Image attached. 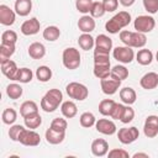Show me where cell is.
Wrapping results in <instances>:
<instances>
[{
	"label": "cell",
	"instance_id": "cell-22",
	"mask_svg": "<svg viewBox=\"0 0 158 158\" xmlns=\"http://www.w3.org/2000/svg\"><path fill=\"white\" fill-rule=\"evenodd\" d=\"M32 10V0H16L15 12L20 16H27Z\"/></svg>",
	"mask_w": 158,
	"mask_h": 158
},
{
	"label": "cell",
	"instance_id": "cell-3",
	"mask_svg": "<svg viewBox=\"0 0 158 158\" xmlns=\"http://www.w3.org/2000/svg\"><path fill=\"white\" fill-rule=\"evenodd\" d=\"M120 40L123 42L125 46L132 47V48H142L147 43V37L144 33L141 32H131V31H121L120 32Z\"/></svg>",
	"mask_w": 158,
	"mask_h": 158
},
{
	"label": "cell",
	"instance_id": "cell-51",
	"mask_svg": "<svg viewBox=\"0 0 158 158\" xmlns=\"http://www.w3.org/2000/svg\"><path fill=\"white\" fill-rule=\"evenodd\" d=\"M132 157L133 158H137V157H146V158H148V154L147 153H135Z\"/></svg>",
	"mask_w": 158,
	"mask_h": 158
},
{
	"label": "cell",
	"instance_id": "cell-28",
	"mask_svg": "<svg viewBox=\"0 0 158 158\" xmlns=\"http://www.w3.org/2000/svg\"><path fill=\"white\" fill-rule=\"evenodd\" d=\"M136 60L141 64V65H148L152 63L153 60V53L149 49H139L138 53L136 54Z\"/></svg>",
	"mask_w": 158,
	"mask_h": 158
},
{
	"label": "cell",
	"instance_id": "cell-31",
	"mask_svg": "<svg viewBox=\"0 0 158 158\" xmlns=\"http://www.w3.org/2000/svg\"><path fill=\"white\" fill-rule=\"evenodd\" d=\"M33 112H38V106H37V104L35 101L27 100V101L21 104V106H20V115L22 117H25V116H27L30 114H33Z\"/></svg>",
	"mask_w": 158,
	"mask_h": 158
},
{
	"label": "cell",
	"instance_id": "cell-52",
	"mask_svg": "<svg viewBox=\"0 0 158 158\" xmlns=\"http://www.w3.org/2000/svg\"><path fill=\"white\" fill-rule=\"evenodd\" d=\"M156 60L158 62V51H157V53H156Z\"/></svg>",
	"mask_w": 158,
	"mask_h": 158
},
{
	"label": "cell",
	"instance_id": "cell-37",
	"mask_svg": "<svg viewBox=\"0 0 158 158\" xmlns=\"http://www.w3.org/2000/svg\"><path fill=\"white\" fill-rule=\"evenodd\" d=\"M1 118H2V122H4L5 125H12V123L16 121V118H17V112L15 111V109L7 107V109H5V110L2 111Z\"/></svg>",
	"mask_w": 158,
	"mask_h": 158
},
{
	"label": "cell",
	"instance_id": "cell-7",
	"mask_svg": "<svg viewBox=\"0 0 158 158\" xmlns=\"http://www.w3.org/2000/svg\"><path fill=\"white\" fill-rule=\"evenodd\" d=\"M112 56H114V58L117 62L123 63V64H128V63H131L133 60L135 52H133L132 47H128V46H117L116 48H114Z\"/></svg>",
	"mask_w": 158,
	"mask_h": 158
},
{
	"label": "cell",
	"instance_id": "cell-4",
	"mask_svg": "<svg viewBox=\"0 0 158 158\" xmlns=\"http://www.w3.org/2000/svg\"><path fill=\"white\" fill-rule=\"evenodd\" d=\"M62 60H63V65L67 69H69V70L77 69L80 65V53L77 48L68 47L63 51Z\"/></svg>",
	"mask_w": 158,
	"mask_h": 158
},
{
	"label": "cell",
	"instance_id": "cell-16",
	"mask_svg": "<svg viewBox=\"0 0 158 158\" xmlns=\"http://www.w3.org/2000/svg\"><path fill=\"white\" fill-rule=\"evenodd\" d=\"M109 152V143L104 138H96L91 143V153L95 157H104Z\"/></svg>",
	"mask_w": 158,
	"mask_h": 158
},
{
	"label": "cell",
	"instance_id": "cell-33",
	"mask_svg": "<svg viewBox=\"0 0 158 158\" xmlns=\"http://www.w3.org/2000/svg\"><path fill=\"white\" fill-rule=\"evenodd\" d=\"M22 93H23V90H22L21 85H19V84H16V83L9 84V85L6 86V94H7V96H9L10 99H12V100L20 99V98L22 96Z\"/></svg>",
	"mask_w": 158,
	"mask_h": 158
},
{
	"label": "cell",
	"instance_id": "cell-39",
	"mask_svg": "<svg viewBox=\"0 0 158 158\" xmlns=\"http://www.w3.org/2000/svg\"><path fill=\"white\" fill-rule=\"evenodd\" d=\"M105 9H104V5H102V1H93V5H91V9H90V16L93 17H101L104 16L105 14Z\"/></svg>",
	"mask_w": 158,
	"mask_h": 158
},
{
	"label": "cell",
	"instance_id": "cell-35",
	"mask_svg": "<svg viewBox=\"0 0 158 158\" xmlns=\"http://www.w3.org/2000/svg\"><path fill=\"white\" fill-rule=\"evenodd\" d=\"M115 101L111 100V99H104L100 101L99 104V112L104 116H110L111 112H112V109L115 106Z\"/></svg>",
	"mask_w": 158,
	"mask_h": 158
},
{
	"label": "cell",
	"instance_id": "cell-12",
	"mask_svg": "<svg viewBox=\"0 0 158 158\" xmlns=\"http://www.w3.org/2000/svg\"><path fill=\"white\" fill-rule=\"evenodd\" d=\"M112 48V40L106 35H98L95 38V51L100 53H110Z\"/></svg>",
	"mask_w": 158,
	"mask_h": 158
},
{
	"label": "cell",
	"instance_id": "cell-30",
	"mask_svg": "<svg viewBox=\"0 0 158 158\" xmlns=\"http://www.w3.org/2000/svg\"><path fill=\"white\" fill-rule=\"evenodd\" d=\"M110 77L114 78V79H116V80L122 81V80H125V79L128 77V69H127L125 65L117 64V65H115V67L111 69Z\"/></svg>",
	"mask_w": 158,
	"mask_h": 158
},
{
	"label": "cell",
	"instance_id": "cell-40",
	"mask_svg": "<svg viewBox=\"0 0 158 158\" xmlns=\"http://www.w3.org/2000/svg\"><path fill=\"white\" fill-rule=\"evenodd\" d=\"M67 127H68V123H67L65 118H62V117H56L51 122V128H53L58 132H65Z\"/></svg>",
	"mask_w": 158,
	"mask_h": 158
},
{
	"label": "cell",
	"instance_id": "cell-19",
	"mask_svg": "<svg viewBox=\"0 0 158 158\" xmlns=\"http://www.w3.org/2000/svg\"><path fill=\"white\" fill-rule=\"evenodd\" d=\"M0 64H1V73H2L6 78H9L10 80H15L16 73H17V70H19L16 63H15L14 60H11V59H7V60H5V62H2V63H0Z\"/></svg>",
	"mask_w": 158,
	"mask_h": 158
},
{
	"label": "cell",
	"instance_id": "cell-23",
	"mask_svg": "<svg viewBox=\"0 0 158 158\" xmlns=\"http://www.w3.org/2000/svg\"><path fill=\"white\" fill-rule=\"evenodd\" d=\"M136 91L130 88V86H126V88H122L120 90V99L122 100V102H125L126 105H132L135 101H136Z\"/></svg>",
	"mask_w": 158,
	"mask_h": 158
},
{
	"label": "cell",
	"instance_id": "cell-46",
	"mask_svg": "<svg viewBox=\"0 0 158 158\" xmlns=\"http://www.w3.org/2000/svg\"><path fill=\"white\" fill-rule=\"evenodd\" d=\"M123 111H125V105L116 102L115 106H114V109H112V112H111L110 117L114 118V120H121V116H122Z\"/></svg>",
	"mask_w": 158,
	"mask_h": 158
},
{
	"label": "cell",
	"instance_id": "cell-20",
	"mask_svg": "<svg viewBox=\"0 0 158 158\" xmlns=\"http://www.w3.org/2000/svg\"><path fill=\"white\" fill-rule=\"evenodd\" d=\"M28 56L32 59H41L46 54V47L41 42H33L28 47Z\"/></svg>",
	"mask_w": 158,
	"mask_h": 158
},
{
	"label": "cell",
	"instance_id": "cell-27",
	"mask_svg": "<svg viewBox=\"0 0 158 158\" xmlns=\"http://www.w3.org/2000/svg\"><path fill=\"white\" fill-rule=\"evenodd\" d=\"M60 111H62V114H63V116L64 117H67V118H73L75 115H77V112H78V107H77V105L73 102V101H64L63 104H62V106H60Z\"/></svg>",
	"mask_w": 158,
	"mask_h": 158
},
{
	"label": "cell",
	"instance_id": "cell-42",
	"mask_svg": "<svg viewBox=\"0 0 158 158\" xmlns=\"http://www.w3.org/2000/svg\"><path fill=\"white\" fill-rule=\"evenodd\" d=\"M17 41V33L12 30L4 31L1 35V42L4 43H16Z\"/></svg>",
	"mask_w": 158,
	"mask_h": 158
},
{
	"label": "cell",
	"instance_id": "cell-44",
	"mask_svg": "<svg viewBox=\"0 0 158 158\" xmlns=\"http://www.w3.org/2000/svg\"><path fill=\"white\" fill-rule=\"evenodd\" d=\"M133 117H135V110H133L130 105L125 106V111H123V114H122L120 121H121L122 123H130V122L133 120Z\"/></svg>",
	"mask_w": 158,
	"mask_h": 158
},
{
	"label": "cell",
	"instance_id": "cell-18",
	"mask_svg": "<svg viewBox=\"0 0 158 158\" xmlns=\"http://www.w3.org/2000/svg\"><path fill=\"white\" fill-rule=\"evenodd\" d=\"M78 28L83 32V33H90L94 31L95 28V20L93 16L89 15H84L79 19L78 21Z\"/></svg>",
	"mask_w": 158,
	"mask_h": 158
},
{
	"label": "cell",
	"instance_id": "cell-45",
	"mask_svg": "<svg viewBox=\"0 0 158 158\" xmlns=\"http://www.w3.org/2000/svg\"><path fill=\"white\" fill-rule=\"evenodd\" d=\"M143 6L148 14H156L158 11V0H143Z\"/></svg>",
	"mask_w": 158,
	"mask_h": 158
},
{
	"label": "cell",
	"instance_id": "cell-9",
	"mask_svg": "<svg viewBox=\"0 0 158 158\" xmlns=\"http://www.w3.org/2000/svg\"><path fill=\"white\" fill-rule=\"evenodd\" d=\"M139 136V132H138V128L136 127H122L118 130L117 132V137H118V141L123 144H130L132 142H135Z\"/></svg>",
	"mask_w": 158,
	"mask_h": 158
},
{
	"label": "cell",
	"instance_id": "cell-6",
	"mask_svg": "<svg viewBox=\"0 0 158 158\" xmlns=\"http://www.w3.org/2000/svg\"><path fill=\"white\" fill-rule=\"evenodd\" d=\"M133 26H135V30L137 32H141V33H147V32H151L154 26H156V21L152 16H148V15H139L136 17L135 22H133Z\"/></svg>",
	"mask_w": 158,
	"mask_h": 158
},
{
	"label": "cell",
	"instance_id": "cell-24",
	"mask_svg": "<svg viewBox=\"0 0 158 158\" xmlns=\"http://www.w3.org/2000/svg\"><path fill=\"white\" fill-rule=\"evenodd\" d=\"M15 43H4L1 42L0 44V63L10 59V57L15 53Z\"/></svg>",
	"mask_w": 158,
	"mask_h": 158
},
{
	"label": "cell",
	"instance_id": "cell-48",
	"mask_svg": "<svg viewBox=\"0 0 158 158\" xmlns=\"http://www.w3.org/2000/svg\"><path fill=\"white\" fill-rule=\"evenodd\" d=\"M107 154L110 158H128L130 157L128 152H126L125 149H121V148H114L110 152H107Z\"/></svg>",
	"mask_w": 158,
	"mask_h": 158
},
{
	"label": "cell",
	"instance_id": "cell-5",
	"mask_svg": "<svg viewBox=\"0 0 158 158\" xmlns=\"http://www.w3.org/2000/svg\"><path fill=\"white\" fill-rule=\"evenodd\" d=\"M65 91L68 94L69 98L74 99V100H78V101H83L88 98L89 95V90L88 88L81 84V83H78V81H72L67 85L65 88Z\"/></svg>",
	"mask_w": 158,
	"mask_h": 158
},
{
	"label": "cell",
	"instance_id": "cell-34",
	"mask_svg": "<svg viewBox=\"0 0 158 158\" xmlns=\"http://www.w3.org/2000/svg\"><path fill=\"white\" fill-rule=\"evenodd\" d=\"M111 68L110 64H94V75L99 79H104L110 77Z\"/></svg>",
	"mask_w": 158,
	"mask_h": 158
},
{
	"label": "cell",
	"instance_id": "cell-10",
	"mask_svg": "<svg viewBox=\"0 0 158 158\" xmlns=\"http://www.w3.org/2000/svg\"><path fill=\"white\" fill-rule=\"evenodd\" d=\"M143 132H144L146 137H148V138H153L158 135V116L151 115L146 118L144 126H143Z\"/></svg>",
	"mask_w": 158,
	"mask_h": 158
},
{
	"label": "cell",
	"instance_id": "cell-11",
	"mask_svg": "<svg viewBox=\"0 0 158 158\" xmlns=\"http://www.w3.org/2000/svg\"><path fill=\"white\" fill-rule=\"evenodd\" d=\"M121 85V81L120 80H116L114 78H104V79H100V86H101V90L104 94L106 95H114L118 88Z\"/></svg>",
	"mask_w": 158,
	"mask_h": 158
},
{
	"label": "cell",
	"instance_id": "cell-13",
	"mask_svg": "<svg viewBox=\"0 0 158 158\" xmlns=\"http://www.w3.org/2000/svg\"><path fill=\"white\" fill-rule=\"evenodd\" d=\"M95 127L98 132L102 135H107V136H111L116 132V125L114 123V121L107 120V118H99L95 122Z\"/></svg>",
	"mask_w": 158,
	"mask_h": 158
},
{
	"label": "cell",
	"instance_id": "cell-32",
	"mask_svg": "<svg viewBox=\"0 0 158 158\" xmlns=\"http://www.w3.org/2000/svg\"><path fill=\"white\" fill-rule=\"evenodd\" d=\"M32 77H33V73H32L31 69H28V68H19V70L16 73V77H15V80L26 84V83H30L32 80Z\"/></svg>",
	"mask_w": 158,
	"mask_h": 158
},
{
	"label": "cell",
	"instance_id": "cell-41",
	"mask_svg": "<svg viewBox=\"0 0 158 158\" xmlns=\"http://www.w3.org/2000/svg\"><path fill=\"white\" fill-rule=\"evenodd\" d=\"M91 5H93V0H75V7L81 14L90 12Z\"/></svg>",
	"mask_w": 158,
	"mask_h": 158
},
{
	"label": "cell",
	"instance_id": "cell-1",
	"mask_svg": "<svg viewBox=\"0 0 158 158\" xmlns=\"http://www.w3.org/2000/svg\"><path fill=\"white\" fill-rule=\"evenodd\" d=\"M131 22V15L127 11H120L115 16H112L106 23H105V30L109 33H118L123 27H126Z\"/></svg>",
	"mask_w": 158,
	"mask_h": 158
},
{
	"label": "cell",
	"instance_id": "cell-26",
	"mask_svg": "<svg viewBox=\"0 0 158 158\" xmlns=\"http://www.w3.org/2000/svg\"><path fill=\"white\" fill-rule=\"evenodd\" d=\"M78 44L81 49L89 51L95 46V40L93 38V36L90 33H81L78 38Z\"/></svg>",
	"mask_w": 158,
	"mask_h": 158
},
{
	"label": "cell",
	"instance_id": "cell-49",
	"mask_svg": "<svg viewBox=\"0 0 158 158\" xmlns=\"http://www.w3.org/2000/svg\"><path fill=\"white\" fill-rule=\"evenodd\" d=\"M102 5L106 12H114L115 10H117L118 0H102Z\"/></svg>",
	"mask_w": 158,
	"mask_h": 158
},
{
	"label": "cell",
	"instance_id": "cell-21",
	"mask_svg": "<svg viewBox=\"0 0 158 158\" xmlns=\"http://www.w3.org/2000/svg\"><path fill=\"white\" fill-rule=\"evenodd\" d=\"M44 136H46V141L48 143H51V144H59V143H62L64 141L65 132H58V131H56V130H53V128L49 127L46 131V135Z\"/></svg>",
	"mask_w": 158,
	"mask_h": 158
},
{
	"label": "cell",
	"instance_id": "cell-38",
	"mask_svg": "<svg viewBox=\"0 0 158 158\" xmlns=\"http://www.w3.org/2000/svg\"><path fill=\"white\" fill-rule=\"evenodd\" d=\"M79 121H80V125H81L83 127L89 128V127H91V126H94V125H95L96 118H95V116H94V114H93V112L86 111V112H83V114L80 115Z\"/></svg>",
	"mask_w": 158,
	"mask_h": 158
},
{
	"label": "cell",
	"instance_id": "cell-29",
	"mask_svg": "<svg viewBox=\"0 0 158 158\" xmlns=\"http://www.w3.org/2000/svg\"><path fill=\"white\" fill-rule=\"evenodd\" d=\"M60 36V30L57 26H47L43 30V38L48 42H54L59 38Z\"/></svg>",
	"mask_w": 158,
	"mask_h": 158
},
{
	"label": "cell",
	"instance_id": "cell-47",
	"mask_svg": "<svg viewBox=\"0 0 158 158\" xmlns=\"http://www.w3.org/2000/svg\"><path fill=\"white\" fill-rule=\"evenodd\" d=\"M25 127L21 126V125H14L10 127L9 130V137L12 139V141H19V136L21 133V131L23 130Z\"/></svg>",
	"mask_w": 158,
	"mask_h": 158
},
{
	"label": "cell",
	"instance_id": "cell-43",
	"mask_svg": "<svg viewBox=\"0 0 158 158\" xmlns=\"http://www.w3.org/2000/svg\"><path fill=\"white\" fill-rule=\"evenodd\" d=\"M94 64H110V53L94 52Z\"/></svg>",
	"mask_w": 158,
	"mask_h": 158
},
{
	"label": "cell",
	"instance_id": "cell-8",
	"mask_svg": "<svg viewBox=\"0 0 158 158\" xmlns=\"http://www.w3.org/2000/svg\"><path fill=\"white\" fill-rule=\"evenodd\" d=\"M19 142L23 146H30V147H35L38 146L41 142V137L40 135L31 130V128H23L19 136Z\"/></svg>",
	"mask_w": 158,
	"mask_h": 158
},
{
	"label": "cell",
	"instance_id": "cell-14",
	"mask_svg": "<svg viewBox=\"0 0 158 158\" xmlns=\"http://www.w3.org/2000/svg\"><path fill=\"white\" fill-rule=\"evenodd\" d=\"M16 20L15 11L11 10L7 5H0V23L4 26H11L14 25Z\"/></svg>",
	"mask_w": 158,
	"mask_h": 158
},
{
	"label": "cell",
	"instance_id": "cell-17",
	"mask_svg": "<svg viewBox=\"0 0 158 158\" xmlns=\"http://www.w3.org/2000/svg\"><path fill=\"white\" fill-rule=\"evenodd\" d=\"M139 85L146 89V90H152L154 88L158 86V74L154 72H148L146 73L141 80H139Z\"/></svg>",
	"mask_w": 158,
	"mask_h": 158
},
{
	"label": "cell",
	"instance_id": "cell-36",
	"mask_svg": "<svg viewBox=\"0 0 158 158\" xmlns=\"http://www.w3.org/2000/svg\"><path fill=\"white\" fill-rule=\"evenodd\" d=\"M36 77H37V79L40 81L46 83L52 78V70L47 65H41V67H38L36 69Z\"/></svg>",
	"mask_w": 158,
	"mask_h": 158
},
{
	"label": "cell",
	"instance_id": "cell-15",
	"mask_svg": "<svg viewBox=\"0 0 158 158\" xmlns=\"http://www.w3.org/2000/svg\"><path fill=\"white\" fill-rule=\"evenodd\" d=\"M40 27H41L40 21H38L36 17H32V19H30V20H26V21L21 25L20 30H21V32H22L25 36H32V35L38 33Z\"/></svg>",
	"mask_w": 158,
	"mask_h": 158
},
{
	"label": "cell",
	"instance_id": "cell-2",
	"mask_svg": "<svg viewBox=\"0 0 158 158\" xmlns=\"http://www.w3.org/2000/svg\"><path fill=\"white\" fill-rule=\"evenodd\" d=\"M63 100V94L59 89H49L41 100V109L46 112H53L58 109Z\"/></svg>",
	"mask_w": 158,
	"mask_h": 158
},
{
	"label": "cell",
	"instance_id": "cell-50",
	"mask_svg": "<svg viewBox=\"0 0 158 158\" xmlns=\"http://www.w3.org/2000/svg\"><path fill=\"white\" fill-rule=\"evenodd\" d=\"M118 1H120V4H121L122 6H125V7H128V6L133 5L136 0H118Z\"/></svg>",
	"mask_w": 158,
	"mask_h": 158
},
{
	"label": "cell",
	"instance_id": "cell-25",
	"mask_svg": "<svg viewBox=\"0 0 158 158\" xmlns=\"http://www.w3.org/2000/svg\"><path fill=\"white\" fill-rule=\"evenodd\" d=\"M23 122H25V126L27 128L35 130L42 123V117H41V115L38 112H33V114H30V115L25 116L23 117Z\"/></svg>",
	"mask_w": 158,
	"mask_h": 158
}]
</instances>
